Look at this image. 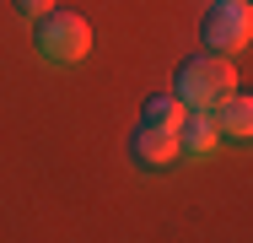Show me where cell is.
I'll list each match as a JSON object with an SVG mask.
<instances>
[{
	"mask_svg": "<svg viewBox=\"0 0 253 243\" xmlns=\"http://www.w3.org/2000/svg\"><path fill=\"white\" fill-rule=\"evenodd\" d=\"M232 87H237V76H232L226 54H210V49L205 54H189L178 65V76H172V97L183 108H215Z\"/></svg>",
	"mask_w": 253,
	"mask_h": 243,
	"instance_id": "6da1fadb",
	"label": "cell"
},
{
	"mask_svg": "<svg viewBox=\"0 0 253 243\" xmlns=\"http://www.w3.org/2000/svg\"><path fill=\"white\" fill-rule=\"evenodd\" d=\"M33 49L49 65H76L92 49V27H86V16H76L65 5H49L43 16H33Z\"/></svg>",
	"mask_w": 253,
	"mask_h": 243,
	"instance_id": "7a4b0ae2",
	"label": "cell"
},
{
	"mask_svg": "<svg viewBox=\"0 0 253 243\" xmlns=\"http://www.w3.org/2000/svg\"><path fill=\"white\" fill-rule=\"evenodd\" d=\"M253 33V16H248V0H215L200 22V44L210 54H237Z\"/></svg>",
	"mask_w": 253,
	"mask_h": 243,
	"instance_id": "3957f363",
	"label": "cell"
},
{
	"mask_svg": "<svg viewBox=\"0 0 253 243\" xmlns=\"http://www.w3.org/2000/svg\"><path fill=\"white\" fill-rule=\"evenodd\" d=\"M129 157H135L140 168H167V162H178V157H183V151H178V130L140 124V130L129 135Z\"/></svg>",
	"mask_w": 253,
	"mask_h": 243,
	"instance_id": "277c9868",
	"label": "cell"
},
{
	"mask_svg": "<svg viewBox=\"0 0 253 243\" xmlns=\"http://www.w3.org/2000/svg\"><path fill=\"white\" fill-rule=\"evenodd\" d=\"M221 141V130H215V119H210V108H189L183 119H178V151L183 157H210Z\"/></svg>",
	"mask_w": 253,
	"mask_h": 243,
	"instance_id": "5b68a950",
	"label": "cell"
},
{
	"mask_svg": "<svg viewBox=\"0 0 253 243\" xmlns=\"http://www.w3.org/2000/svg\"><path fill=\"white\" fill-rule=\"evenodd\" d=\"M210 119H215V130H221V135H232V141H248V130H253V103L237 92V87H232V92H226L215 108H210Z\"/></svg>",
	"mask_w": 253,
	"mask_h": 243,
	"instance_id": "8992f818",
	"label": "cell"
},
{
	"mask_svg": "<svg viewBox=\"0 0 253 243\" xmlns=\"http://www.w3.org/2000/svg\"><path fill=\"white\" fill-rule=\"evenodd\" d=\"M189 108L178 103L172 92H151L146 97V108H140V124H156V130H178V119H183Z\"/></svg>",
	"mask_w": 253,
	"mask_h": 243,
	"instance_id": "52a82bcc",
	"label": "cell"
},
{
	"mask_svg": "<svg viewBox=\"0 0 253 243\" xmlns=\"http://www.w3.org/2000/svg\"><path fill=\"white\" fill-rule=\"evenodd\" d=\"M11 5H16V11H22V16H43V11H49L54 0H11Z\"/></svg>",
	"mask_w": 253,
	"mask_h": 243,
	"instance_id": "ba28073f",
	"label": "cell"
}]
</instances>
